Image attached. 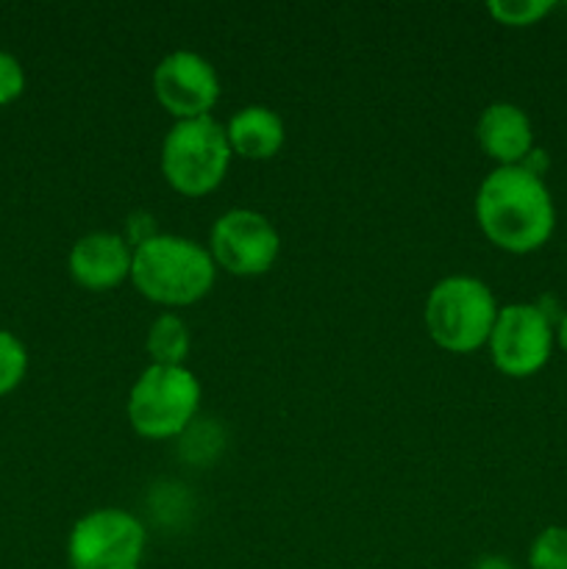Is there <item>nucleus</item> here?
I'll list each match as a JSON object with an SVG mask.
<instances>
[{"instance_id":"obj_1","label":"nucleus","mask_w":567,"mask_h":569,"mask_svg":"<svg viewBox=\"0 0 567 569\" xmlns=\"http://www.w3.org/2000/svg\"><path fill=\"white\" fill-rule=\"evenodd\" d=\"M476 222L506 253L526 256L545 248L556 231V206L543 176L528 167H495L476 192Z\"/></svg>"},{"instance_id":"obj_2","label":"nucleus","mask_w":567,"mask_h":569,"mask_svg":"<svg viewBox=\"0 0 567 569\" xmlns=\"http://www.w3.org/2000/svg\"><path fill=\"white\" fill-rule=\"evenodd\" d=\"M217 264L209 248L178 233H150L133 244L131 283L150 303L181 309L215 289Z\"/></svg>"},{"instance_id":"obj_3","label":"nucleus","mask_w":567,"mask_h":569,"mask_svg":"<svg viewBox=\"0 0 567 569\" xmlns=\"http://www.w3.org/2000/svg\"><path fill=\"white\" fill-rule=\"evenodd\" d=\"M498 311V300L481 278L448 276L426 298L428 337L448 353H476L487 348Z\"/></svg>"},{"instance_id":"obj_4","label":"nucleus","mask_w":567,"mask_h":569,"mask_svg":"<svg viewBox=\"0 0 567 569\" xmlns=\"http://www.w3.org/2000/svg\"><path fill=\"white\" fill-rule=\"evenodd\" d=\"M231 159L226 126L215 117L172 122L161 139V176L183 198L215 192L226 181Z\"/></svg>"},{"instance_id":"obj_5","label":"nucleus","mask_w":567,"mask_h":569,"mask_svg":"<svg viewBox=\"0 0 567 569\" xmlns=\"http://www.w3.org/2000/svg\"><path fill=\"white\" fill-rule=\"evenodd\" d=\"M200 411V381L189 367L148 365L128 392L126 415L142 439L181 437Z\"/></svg>"},{"instance_id":"obj_6","label":"nucleus","mask_w":567,"mask_h":569,"mask_svg":"<svg viewBox=\"0 0 567 569\" xmlns=\"http://www.w3.org/2000/svg\"><path fill=\"white\" fill-rule=\"evenodd\" d=\"M148 545L145 526L122 509H94L72 526L67 559L72 569H139Z\"/></svg>"},{"instance_id":"obj_7","label":"nucleus","mask_w":567,"mask_h":569,"mask_svg":"<svg viewBox=\"0 0 567 569\" xmlns=\"http://www.w3.org/2000/svg\"><path fill=\"white\" fill-rule=\"evenodd\" d=\"M556 326L539 303L500 306L487 348L506 378H531L550 361Z\"/></svg>"},{"instance_id":"obj_8","label":"nucleus","mask_w":567,"mask_h":569,"mask_svg":"<svg viewBox=\"0 0 567 569\" xmlns=\"http://www.w3.org/2000/svg\"><path fill=\"white\" fill-rule=\"evenodd\" d=\"M206 248L217 270L256 278L270 272L281 256V233L261 211L231 209L215 220Z\"/></svg>"},{"instance_id":"obj_9","label":"nucleus","mask_w":567,"mask_h":569,"mask_svg":"<svg viewBox=\"0 0 567 569\" xmlns=\"http://www.w3.org/2000/svg\"><path fill=\"white\" fill-rule=\"evenodd\" d=\"M153 94L176 122L211 117L220 100V76L215 64L195 50H172L156 64Z\"/></svg>"},{"instance_id":"obj_10","label":"nucleus","mask_w":567,"mask_h":569,"mask_svg":"<svg viewBox=\"0 0 567 569\" xmlns=\"http://www.w3.org/2000/svg\"><path fill=\"white\" fill-rule=\"evenodd\" d=\"M133 244L115 231H92L70 250L72 281L87 292H111L131 278Z\"/></svg>"},{"instance_id":"obj_11","label":"nucleus","mask_w":567,"mask_h":569,"mask_svg":"<svg viewBox=\"0 0 567 569\" xmlns=\"http://www.w3.org/2000/svg\"><path fill=\"white\" fill-rule=\"evenodd\" d=\"M476 139L498 167H520L537 150L531 117L517 103H489L476 122Z\"/></svg>"},{"instance_id":"obj_12","label":"nucleus","mask_w":567,"mask_h":569,"mask_svg":"<svg viewBox=\"0 0 567 569\" xmlns=\"http://www.w3.org/2000/svg\"><path fill=\"white\" fill-rule=\"evenodd\" d=\"M228 144L233 156H242L248 161H267L284 148L287 142V126L272 111L270 106H245L228 120L226 126Z\"/></svg>"},{"instance_id":"obj_13","label":"nucleus","mask_w":567,"mask_h":569,"mask_svg":"<svg viewBox=\"0 0 567 569\" xmlns=\"http://www.w3.org/2000/svg\"><path fill=\"white\" fill-rule=\"evenodd\" d=\"M145 350H148L150 365L161 367H187V356L192 350L189 326L172 311L156 317L145 333Z\"/></svg>"},{"instance_id":"obj_14","label":"nucleus","mask_w":567,"mask_h":569,"mask_svg":"<svg viewBox=\"0 0 567 569\" xmlns=\"http://www.w3.org/2000/svg\"><path fill=\"white\" fill-rule=\"evenodd\" d=\"M556 9L554 0H489L487 11L506 28H528L543 22Z\"/></svg>"},{"instance_id":"obj_15","label":"nucleus","mask_w":567,"mask_h":569,"mask_svg":"<svg viewBox=\"0 0 567 569\" xmlns=\"http://www.w3.org/2000/svg\"><path fill=\"white\" fill-rule=\"evenodd\" d=\"M531 569H567V526H548L528 545Z\"/></svg>"},{"instance_id":"obj_16","label":"nucleus","mask_w":567,"mask_h":569,"mask_svg":"<svg viewBox=\"0 0 567 569\" xmlns=\"http://www.w3.org/2000/svg\"><path fill=\"white\" fill-rule=\"evenodd\" d=\"M28 372V350L11 331L0 328V398L14 392Z\"/></svg>"},{"instance_id":"obj_17","label":"nucleus","mask_w":567,"mask_h":569,"mask_svg":"<svg viewBox=\"0 0 567 569\" xmlns=\"http://www.w3.org/2000/svg\"><path fill=\"white\" fill-rule=\"evenodd\" d=\"M22 92H26V70L20 59L0 50V106L14 103Z\"/></svg>"},{"instance_id":"obj_18","label":"nucleus","mask_w":567,"mask_h":569,"mask_svg":"<svg viewBox=\"0 0 567 569\" xmlns=\"http://www.w3.org/2000/svg\"><path fill=\"white\" fill-rule=\"evenodd\" d=\"M472 569H517L511 565L509 559H504V556H484V559H478Z\"/></svg>"},{"instance_id":"obj_19","label":"nucleus","mask_w":567,"mask_h":569,"mask_svg":"<svg viewBox=\"0 0 567 569\" xmlns=\"http://www.w3.org/2000/svg\"><path fill=\"white\" fill-rule=\"evenodd\" d=\"M556 342H559L561 350H565V353H567V311H565V315H561L559 326H556Z\"/></svg>"}]
</instances>
